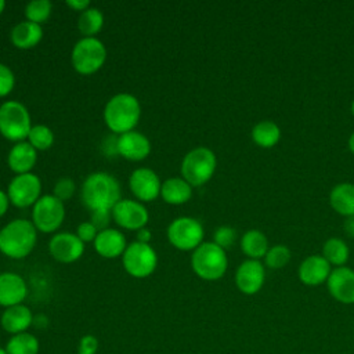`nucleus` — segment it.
<instances>
[{"mask_svg":"<svg viewBox=\"0 0 354 354\" xmlns=\"http://www.w3.org/2000/svg\"><path fill=\"white\" fill-rule=\"evenodd\" d=\"M28 295L25 279L15 272H0V306L7 308L22 304Z\"/></svg>","mask_w":354,"mask_h":354,"instance_id":"obj_18","label":"nucleus"},{"mask_svg":"<svg viewBox=\"0 0 354 354\" xmlns=\"http://www.w3.org/2000/svg\"><path fill=\"white\" fill-rule=\"evenodd\" d=\"M36 160L37 151L28 141L15 142L7 155V163L17 174L30 173Z\"/></svg>","mask_w":354,"mask_h":354,"instance_id":"obj_22","label":"nucleus"},{"mask_svg":"<svg viewBox=\"0 0 354 354\" xmlns=\"http://www.w3.org/2000/svg\"><path fill=\"white\" fill-rule=\"evenodd\" d=\"M75 192V183L69 177H61L54 185V196L58 198L61 202L68 201Z\"/></svg>","mask_w":354,"mask_h":354,"instance_id":"obj_35","label":"nucleus"},{"mask_svg":"<svg viewBox=\"0 0 354 354\" xmlns=\"http://www.w3.org/2000/svg\"><path fill=\"white\" fill-rule=\"evenodd\" d=\"M66 4H68V7H71V8L76 10V11H80V12H83L88 7H91L88 0H68Z\"/></svg>","mask_w":354,"mask_h":354,"instance_id":"obj_40","label":"nucleus"},{"mask_svg":"<svg viewBox=\"0 0 354 354\" xmlns=\"http://www.w3.org/2000/svg\"><path fill=\"white\" fill-rule=\"evenodd\" d=\"M129 185L134 196L144 202H151L160 195L159 176L148 167H138L133 170L129 178Z\"/></svg>","mask_w":354,"mask_h":354,"instance_id":"obj_14","label":"nucleus"},{"mask_svg":"<svg viewBox=\"0 0 354 354\" xmlns=\"http://www.w3.org/2000/svg\"><path fill=\"white\" fill-rule=\"evenodd\" d=\"M51 11L53 4L50 0H32L25 6L26 19L39 25L51 15Z\"/></svg>","mask_w":354,"mask_h":354,"instance_id":"obj_32","label":"nucleus"},{"mask_svg":"<svg viewBox=\"0 0 354 354\" xmlns=\"http://www.w3.org/2000/svg\"><path fill=\"white\" fill-rule=\"evenodd\" d=\"M241 249L248 257L259 260L260 257L266 256L268 250L267 236L260 230H249L241 239Z\"/></svg>","mask_w":354,"mask_h":354,"instance_id":"obj_26","label":"nucleus"},{"mask_svg":"<svg viewBox=\"0 0 354 354\" xmlns=\"http://www.w3.org/2000/svg\"><path fill=\"white\" fill-rule=\"evenodd\" d=\"M65 218V206L54 195H41L33 205L32 223L40 232L57 231Z\"/></svg>","mask_w":354,"mask_h":354,"instance_id":"obj_9","label":"nucleus"},{"mask_svg":"<svg viewBox=\"0 0 354 354\" xmlns=\"http://www.w3.org/2000/svg\"><path fill=\"white\" fill-rule=\"evenodd\" d=\"M329 203L339 214L354 216V184L340 183L329 194Z\"/></svg>","mask_w":354,"mask_h":354,"instance_id":"obj_25","label":"nucleus"},{"mask_svg":"<svg viewBox=\"0 0 354 354\" xmlns=\"http://www.w3.org/2000/svg\"><path fill=\"white\" fill-rule=\"evenodd\" d=\"M112 220V210H97V212H91V223L94 224V227L98 231L106 230L109 228V223Z\"/></svg>","mask_w":354,"mask_h":354,"instance_id":"obj_39","label":"nucleus"},{"mask_svg":"<svg viewBox=\"0 0 354 354\" xmlns=\"http://www.w3.org/2000/svg\"><path fill=\"white\" fill-rule=\"evenodd\" d=\"M0 324L1 328L11 335L24 333L33 324V314L30 308L24 304L11 306L4 308L0 317Z\"/></svg>","mask_w":354,"mask_h":354,"instance_id":"obj_21","label":"nucleus"},{"mask_svg":"<svg viewBox=\"0 0 354 354\" xmlns=\"http://www.w3.org/2000/svg\"><path fill=\"white\" fill-rule=\"evenodd\" d=\"M122 263L127 274L131 277L147 278L155 271L158 266V256L149 243L134 241L127 245L122 254Z\"/></svg>","mask_w":354,"mask_h":354,"instance_id":"obj_8","label":"nucleus"},{"mask_svg":"<svg viewBox=\"0 0 354 354\" xmlns=\"http://www.w3.org/2000/svg\"><path fill=\"white\" fill-rule=\"evenodd\" d=\"M4 7H6V3L3 1V0H0V14L3 12V10H4Z\"/></svg>","mask_w":354,"mask_h":354,"instance_id":"obj_45","label":"nucleus"},{"mask_svg":"<svg viewBox=\"0 0 354 354\" xmlns=\"http://www.w3.org/2000/svg\"><path fill=\"white\" fill-rule=\"evenodd\" d=\"M217 166L216 155L206 147H196L187 152L181 162V176L192 187L207 183Z\"/></svg>","mask_w":354,"mask_h":354,"instance_id":"obj_5","label":"nucleus"},{"mask_svg":"<svg viewBox=\"0 0 354 354\" xmlns=\"http://www.w3.org/2000/svg\"><path fill=\"white\" fill-rule=\"evenodd\" d=\"M98 340L94 335H84L77 344V354H97Z\"/></svg>","mask_w":354,"mask_h":354,"instance_id":"obj_38","label":"nucleus"},{"mask_svg":"<svg viewBox=\"0 0 354 354\" xmlns=\"http://www.w3.org/2000/svg\"><path fill=\"white\" fill-rule=\"evenodd\" d=\"M351 113H353V116H354V101L351 102Z\"/></svg>","mask_w":354,"mask_h":354,"instance_id":"obj_47","label":"nucleus"},{"mask_svg":"<svg viewBox=\"0 0 354 354\" xmlns=\"http://www.w3.org/2000/svg\"><path fill=\"white\" fill-rule=\"evenodd\" d=\"M343 230L346 231V234H347L350 238H354V216L346 217V220H344V223H343Z\"/></svg>","mask_w":354,"mask_h":354,"instance_id":"obj_42","label":"nucleus"},{"mask_svg":"<svg viewBox=\"0 0 354 354\" xmlns=\"http://www.w3.org/2000/svg\"><path fill=\"white\" fill-rule=\"evenodd\" d=\"M32 129L28 108L18 101H6L0 105V133L10 141H25Z\"/></svg>","mask_w":354,"mask_h":354,"instance_id":"obj_6","label":"nucleus"},{"mask_svg":"<svg viewBox=\"0 0 354 354\" xmlns=\"http://www.w3.org/2000/svg\"><path fill=\"white\" fill-rule=\"evenodd\" d=\"M116 151L120 156L129 160H142L151 152V142L147 136L140 131L131 130L123 133L116 140Z\"/></svg>","mask_w":354,"mask_h":354,"instance_id":"obj_17","label":"nucleus"},{"mask_svg":"<svg viewBox=\"0 0 354 354\" xmlns=\"http://www.w3.org/2000/svg\"><path fill=\"white\" fill-rule=\"evenodd\" d=\"M264 259H266L264 261L267 267L272 270H278L285 267L289 263L290 250L285 245H275L267 250Z\"/></svg>","mask_w":354,"mask_h":354,"instance_id":"obj_33","label":"nucleus"},{"mask_svg":"<svg viewBox=\"0 0 354 354\" xmlns=\"http://www.w3.org/2000/svg\"><path fill=\"white\" fill-rule=\"evenodd\" d=\"M7 354H37L39 340L29 332L12 335L6 344Z\"/></svg>","mask_w":354,"mask_h":354,"instance_id":"obj_29","label":"nucleus"},{"mask_svg":"<svg viewBox=\"0 0 354 354\" xmlns=\"http://www.w3.org/2000/svg\"><path fill=\"white\" fill-rule=\"evenodd\" d=\"M326 286L335 300L343 304L354 303V271L351 268L344 266L333 268L326 281Z\"/></svg>","mask_w":354,"mask_h":354,"instance_id":"obj_16","label":"nucleus"},{"mask_svg":"<svg viewBox=\"0 0 354 354\" xmlns=\"http://www.w3.org/2000/svg\"><path fill=\"white\" fill-rule=\"evenodd\" d=\"M0 354H7V350H6V347H0Z\"/></svg>","mask_w":354,"mask_h":354,"instance_id":"obj_46","label":"nucleus"},{"mask_svg":"<svg viewBox=\"0 0 354 354\" xmlns=\"http://www.w3.org/2000/svg\"><path fill=\"white\" fill-rule=\"evenodd\" d=\"M348 148H350V151L354 153V131H353L351 136L348 137Z\"/></svg>","mask_w":354,"mask_h":354,"instance_id":"obj_44","label":"nucleus"},{"mask_svg":"<svg viewBox=\"0 0 354 354\" xmlns=\"http://www.w3.org/2000/svg\"><path fill=\"white\" fill-rule=\"evenodd\" d=\"M151 231L148 230V228H141V230H138L137 231V241L138 242H142V243H149V241H151Z\"/></svg>","mask_w":354,"mask_h":354,"instance_id":"obj_43","label":"nucleus"},{"mask_svg":"<svg viewBox=\"0 0 354 354\" xmlns=\"http://www.w3.org/2000/svg\"><path fill=\"white\" fill-rule=\"evenodd\" d=\"M120 195L122 192L118 180L106 171L88 174L80 189L82 202L91 212L112 210L122 199Z\"/></svg>","mask_w":354,"mask_h":354,"instance_id":"obj_1","label":"nucleus"},{"mask_svg":"<svg viewBox=\"0 0 354 354\" xmlns=\"http://www.w3.org/2000/svg\"><path fill=\"white\" fill-rule=\"evenodd\" d=\"M98 234V230L94 227V224L91 221H84V223H80L77 225V230H76V235L79 236V239L86 243V242H94L95 236Z\"/></svg>","mask_w":354,"mask_h":354,"instance_id":"obj_37","label":"nucleus"},{"mask_svg":"<svg viewBox=\"0 0 354 354\" xmlns=\"http://www.w3.org/2000/svg\"><path fill=\"white\" fill-rule=\"evenodd\" d=\"M332 268L321 254L306 257L299 267V279L308 286H317L328 281Z\"/></svg>","mask_w":354,"mask_h":354,"instance_id":"obj_19","label":"nucleus"},{"mask_svg":"<svg viewBox=\"0 0 354 354\" xmlns=\"http://www.w3.org/2000/svg\"><path fill=\"white\" fill-rule=\"evenodd\" d=\"M50 254L59 263H73L82 257L84 252V243L76 234L64 231L51 236L48 243Z\"/></svg>","mask_w":354,"mask_h":354,"instance_id":"obj_13","label":"nucleus"},{"mask_svg":"<svg viewBox=\"0 0 354 354\" xmlns=\"http://www.w3.org/2000/svg\"><path fill=\"white\" fill-rule=\"evenodd\" d=\"M15 84L14 72L6 64L0 62V97L8 95Z\"/></svg>","mask_w":354,"mask_h":354,"instance_id":"obj_36","label":"nucleus"},{"mask_svg":"<svg viewBox=\"0 0 354 354\" xmlns=\"http://www.w3.org/2000/svg\"><path fill=\"white\" fill-rule=\"evenodd\" d=\"M264 279H266L264 266L259 260H253V259L242 261L235 272L236 288L243 295L257 293L263 288Z\"/></svg>","mask_w":354,"mask_h":354,"instance_id":"obj_15","label":"nucleus"},{"mask_svg":"<svg viewBox=\"0 0 354 354\" xmlns=\"http://www.w3.org/2000/svg\"><path fill=\"white\" fill-rule=\"evenodd\" d=\"M41 181L33 173L17 174L8 184L7 195L10 202L17 207L35 205L41 196Z\"/></svg>","mask_w":354,"mask_h":354,"instance_id":"obj_11","label":"nucleus"},{"mask_svg":"<svg viewBox=\"0 0 354 354\" xmlns=\"http://www.w3.org/2000/svg\"><path fill=\"white\" fill-rule=\"evenodd\" d=\"M348 246L346 242L340 238H329L322 248V256L324 259L333 266L342 267L348 260Z\"/></svg>","mask_w":354,"mask_h":354,"instance_id":"obj_30","label":"nucleus"},{"mask_svg":"<svg viewBox=\"0 0 354 354\" xmlns=\"http://www.w3.org/2000/svg\"><path fill=\"white\" fill-rule=\"evenodd\" d=\"M160 196L170 205L185 203L192 196V185L183 177H170L162 183Z\"/></svg>","mask_w":354,"mask_h":354,"instance_id":"obj_24","label":"nucleus"},{"mask_svg":"<svg viewBox=\"0 0 354 354\" xmlns=\"http://www.w3.org/2000/svg\"><path fill=\"white\" fill-rule=\"evenodd\" d=\"M213 239H214L213 242L216 245H218L220 248H223L225 250V249L231 248L235 243V241H236V231L232 227L221 225V227L214 230Z\"/></svg>","mask_w":354,"mask_h":354,"instance_id":"obj_34","label":"nucleus"},{"mask_svg":"<svg viewBox=\"0 0 354 354\" xmlns=\"http://www.w3.org/2000/svg\"><path fill=\"white\" fill-rule=\"evenodd\" d=\"M72 65L82 75L97 72L106 59V48L97 37H82L72 48Z\"/></svg>","mask_w":354,"mask_h":354,"instance_id":"obj_7","label":"nucleus"},{"mask_svg":"<svg viewBox=\"0 0 354 354\" xmlns=\"http://www.w3.org/2000/svg\"><path fill=\"white\" fill-rule=\"evenodd\" d=\"M8 205H10V199H8L7 192L0 189V217L6 214V212L8 209Z\"/></svg>","mask_w":354,"mask_h":354,"instance_id":"obj_41","label":"nucleus"},{"mask_svg":"<svg viewBox=\"0 0 354 354\" xmlns=\"http://www.w3.org/2000/svg\"><path fill=\"white\" fill-rule=\"evenodd\" d=\"M43 37V29L39 24L32 21H21L18 22L10 33V39L12 44L18 48H32L40 43Z\"/></svg>","mask_w":354,"mask_h":354,"instance_id":"obj_23","label":"nucleus"},{"mask_svg":"<svg viewBox=\"0 0 354 354\" xmlns=\"http://www.w3.org/2000/svg\"><path fill=\"white\" fill-rule=\"evenodd\" d=\"M112 218L122 228L138 231L147 225L149 214L141 202L133 199H120L112 209Z\"/></svg>","mask_w":354,"mask_h":354,"instance_id":"obj_12","label":"nucleus"},{"mask_svg":"<svg viewBox=\"0 0 354 354\" xmlns=\"http://www.w3.org/2000/svg\"><path fill=\"white\" fill-rule=\"evenodd\" d=\"M167 239L180 250H195L202 243L203 227L194 217H177L167 227Z\"/></svg>","mask_w":354,"mask_h":354,"instance_id":"obj_10","label":"nucleus"},{"mask_svg":"<svg viewBox=\"0 0 354 354\" xmlns=\"http://www.w3.org/2000/svg\"><path fill=\"white\" fill-rule=\"evenodd\" d=\"M228 266L225 250L214 242H202L191 256L194 272L205 281L220 279Z\"/></svg>","mask_w":354,"mask_h":354,"instance_id":"obj_4","label":"nucleus"},{"mask_svg":"<svg viewBox=\"0 0 354 354\" xmlns=\"http://www.w3.org/2000/svg\"><path fill=\"white\" fill-rule=\"evenodd\" d=\"M141 116V105L137 97L119 93L111 97L104 108V122L108 129L119 136L131 131Z\"/></svg>","mask_w":354,"mask_h":354,"instance_id":"obj_2","label":"nucleus"},{"mask_svg":"<svg viewBox=\"0 0 354 354\" xmlns=\"http://www.w3.org/2000/svg\"><path fill=\"white\" fill-rule=\"evenodd\" d=\"M28 142L36 151L48 149L54 142V133L46 124H35L28 134Z\"/></svg>","mask_w":354,"mask_h":354,"instance_id":"obj_31","label":"nucleus"},{"mask_svg":"<svg viewBox=\"0 0 354 354\" xmlns=\"http://www.w3.org/2000/svg\"><path fill=\"white\" fill-rule=\"evenodd\" d=\"M104 25V14L97 7H88L80 12L77 19V28L83 37H95V33L101 30Z\"/></svg>","mask_w":354,"mask_h":354,"instance_id":"obj_28","label":"nucleus"},{"mask_svg":"<svg viewBox=\"0 0 354 354\" xmlns=\"http://www.w3.org/2000/svg\"><path fill=\"white\" fill-rule=\"evenodd\" d=\"M127 248L126 236L115 228H106L98 231L94 239V249L95 252L105 259H115L122 256Z\"/></svg>","mask_w":354,"mask_h":354,"instance_id":"obj_20","label":"nucleus"},{"mask_svg":"<svg viewBox=\"0 0 354 354\" xmlns=\"http://www.w3.org/2000/svg\"><path fill=\"white\" fill-rule=\"evenodd\" d=\"M253 141L263 148L274 147L281 138V129L271 120H261L252 129Z\"/></svg>","mask_w":354,"mask_h":354,"instance_id":"obj_27","label":"nucleus"},{"mask_svg":"<svg viewBox=\"0 0 354 354\" xmlns=\"http://www.w3.org/2000/svg\"><path fill=\"white\" fill-rule=\"evenodd\" d=\"M37 230L32 221L17 218L0 230V252L11 259H24L35 248Z\"/></svg>","mask_w":354,"mask_h":354,"instance_id":"obj_3","label":"nucleus"}]
</instances>
